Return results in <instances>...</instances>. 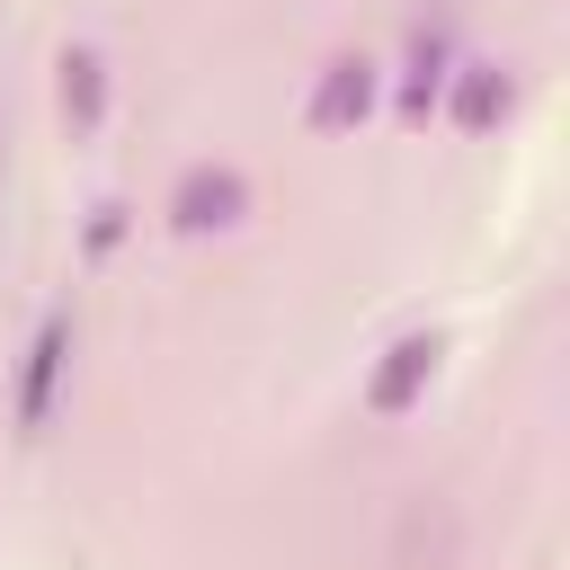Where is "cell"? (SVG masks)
<instances>
[{"mask_svg": "<svg viewBox=\"0 0 570 570\" xmlns=\"http://www.w3.org/2000/svg\"><path fill=\"white\" fill-rule=\"evenodd\" d=\"M240 205H249L240 169H187V178H178V196H169L178 232H214V223H240Z\"/></svg>", "mask_w": 570, "mask_h": 570, "instance_id": "1", "label": "cell"}, {"mask_svg": "<svg viewBox=\"0 0 570 570\" xmlns=\"http://www.w3.org/2000/svg\"><path fill=\"white\" fill-rule=\"evenodd\" d=\"M62 356H71V321H45L36 347H27V365H18V428H45L53 383H62Z\"/></svg>", "mask_w": 570, "mask_h": 570, "instance_id": "2", "label": "cell"}, {"mask_svg": "<svg viewBox=\"0 0 570 570\" xmlns=\"http://www.w3.org/2000/svg\"><path fill=\"white\" fill-rule=\"evenodd\" d=\"M365 98H374V62H330L312 89V125H347V116H365Z\"/></svg>", "mask_w": 570, "mask_h": 570, "instance_id": "3", "label": "cell"}, {"mask_svg": "<svg viewBox=\"0 0 570 570\" xmlns=\"http://www.w3.org/2000/svg\"><path fill=\"white\" fill-rule=\"evenodd\" d=\"M428 356H436L428 338H401V347H392V365L374 374V410H410V392L428 383Z\"/></svg>", "mask_w": 570, "mask_h": 570, "instance_id": "4", "label": "cell"}, {"mask_svg": "<svg viewBox=\"0 0 570 570\" xmlns=\"http://www.w3.org/2000/svg\"><path fill=\"white\" fill-rule=\"evenodd\" d=\"M62 107H71V125H98V107H107V62L98 53H62Z\"/></svg>", "mask_w": 570, "mask_h": 570, "instance_id": "5", "label": "cell"}, {"mask_svg": "<svg viewBox=\"0 0 570 570\" xmlns=\"http://www.w3.org/2000/svg\"><path fill=\"white\" fill-rule=\"evenodd\" d=\"M499 107H508V80H490V62H472V71H463V98H454V116H463V125H490Z\"/></svg>", "mask_w": 570, "mask_h": 570, "instance_id": "6", "label": "cell"}, {"mask_svg": "<svg viewBox=\"0 0 570 570\" xmlns=\"http://www.w3.org/2000/svg\"><path fill=\"white\" fill-rule=\"evenodd\" d=\"M436 62H445V36H436V45H419V53H410V89H401V107H410V116H428V98H436V80H445V71H436Z\"/></svg>", "mask_w": 570, "mask_h": 570, "instance_id": "7", "label": "cell"}]
</instances>
